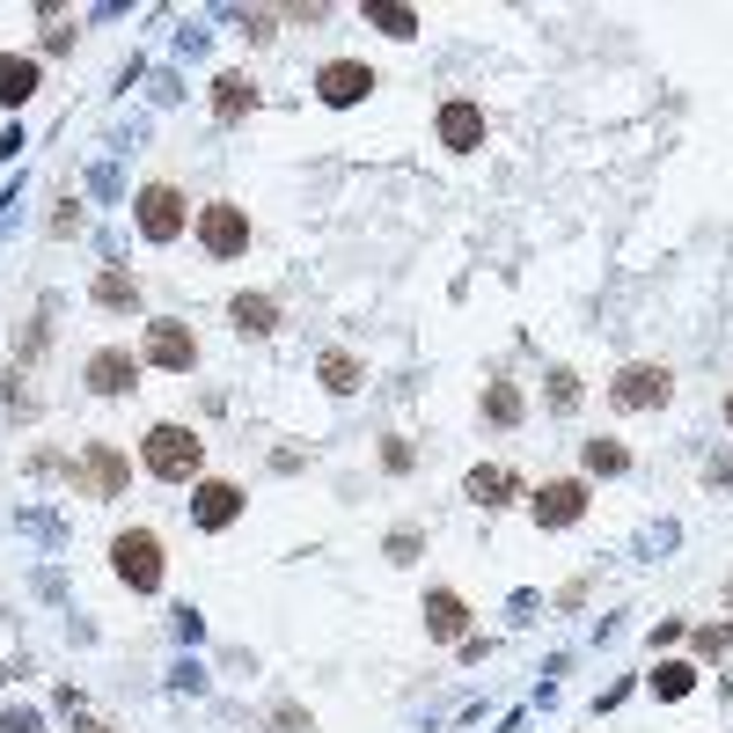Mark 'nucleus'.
I'll return each mask as SVG.
<instances>
[{
    "mask_svg": "<svg viewBox=\"0 0 733 733\" xmlns=\"http://www.w3.org/2000/svg\"><path fill=\"white\" fill-rule=\"evenodd\" d=\"M579 462H587V477H624L631 470V448L616 433H594V440H579Z\"/></svg>",
    "mask_w": 733,
    "mask_h": 733,
    "instance_id": "nucleus-20",
    "label": "nucleus"
},
{
    "mask_svg": "<svg viewBox=\"0 0 733 733\" xmlns=\"http://www.w3.org/2000/svg\"><path fill=\"white\" fill-rule=\"evenodd\" d=\"M88 294H96V309H110V315H133V309L147 301V286H140V272H133V264H104Z\"/></svg>",
    "mask_w": 733,
    "mask_h": 733,
    "instance_id": "nucleus-16",
    "label": "nucleus"
},
{
    "mask_svg": "<svg viewBox=\"0 0 733 733\" xmlns=\"http://www.w3.org/2000/svg\"><path fill=\"white\" fill-rule=\"evenodd\" d=\"M81 733H110V726H81Z\"/></svg>",
    "mask_w": 733,
    "mask_h": 733,
    "instance_id": "nucleus-32",
    "label": "nucleus"
},
{
    "mask_svg": "<svg viewBox=\"0 0 733 733\" xmlns=\"http://www.w3.org/2000/svg\"><path fill=\"white\" fill-rule=\"evenodd\" d=\"M382 550H389V565H419L426 558V536H419V528H389Z\"/></svg>",
    "mask_w": 733,
    "mask_h": 733,
    "instance_id": "nucleus-25",
    "label": "nucleus"
},
{
    "mask_svg": "<svg viewBox=\"0 0 733 733\" xmlns=\"http://www.w3.org/2000/svg\"><path fill=\"white\" fill-rule=\"evenodd\" d=\"M0 733H45V726H37V712H8V726H0Z\"/></svg>",
    "mask_w": 733,
    "mask_h": 733,
    "instance_id": "nucleus-30",
    "label": "nucleus"
},
{
    "mask_svg": "<svg viewBox=\"0 0 733 733\" xmlns=\"http://www.w3.org/2000/svg\"><path fill=\"white\" fill-rule=\"evenodd\" d=\"M477 411H485V419L499 426V433H507V426H521V419H528V397H521V382H485Z\"/></svg>",
    "mask_w": 733,
    "mask_h": 733,
    "instance_id": "nucleus-19",
    "label": "nucleus"
},
{
    "mask_svg": "<svg viewBox=\"0 0 733 733\" xmlns=\"http://www.w3.org/2000/svg\"><path fill=\"white\" fill-rule=\"evenodd\" d=\"M235 22H243V37H250V45H272V37H280V16H272V8H243Z\"/></svg>",
    "mask_w": 733,
    "mask_h": 733,
    "instance_id": "nucleus-26",
    "label": "nucleus"
},
{
    "mask_svg": "<svg viewBox=\"0 0 733 733\" xmlns=\"http://www.w3.org/2000/svg\"><path fill=\"white\" fill-rule=\"evenodd\" d=\"M411 462H419V455H411V440H403V433H382V470H389V477H411Z\"/></svg>",
    "mask_w": 733,
    "mask_h": 733,
    "instance_id": "nucleus-27",
    "label": "nucleus"
},
{
    "mask_svg": "<svg viewBox=\"0 0 733 733\" xmlns=\"http://www.w3.org/2000/svg\"><path fill=\"white\" fill-rule=\"evenodd\" d=\"M140 470L162 477V485H198V477H206V440H198V426H176V419L147 426Z\"/></svg>",
    "mask_w": 733,
    "mask_h": 733,
    "instance_id": "nucleus-1",
    "label": "nucleus"
},
{
    "mask_svg": "<svg viewBox=\"0 0 733 733\" xmlns=\"http://www.w3.org/2000/svg\"><path fill=\"white\" fill-rule=\"evenodd\" d=\"M280 22H331V8L323 0H301V8H280Z\"/></svg>",
    "mask_w": 733,
    "mask_h": 733,
    "instance_id": "nucleus-29",
    "label": "nucleus"
},
{
    "mask_svg": "<svg viewBox=\"0 0 733 733\" xmlns=\"http://www.w3.org/2000/svg\"><path fill=\"white\" fill-rule=\"evenodd\" d=\"M192 221H198V206L176 184H140L133 192V227L147 243H176V235H192Z\"/></svg>",
    "mask_w": 733,
    "mask_h": 733,
    "instance_id": "nucleus-4",
    "label": "nucleus"
},
{
    "mask_svg": "<svg viewBox=\"0 0 733 733\" xmlns=\"http://www.w3.org/2000/svg\"><path fill=\"white\" fill-rule=\"evenodd\" d=\"M37 88H45V59H37V52H0V104L22 110Z\"/></svg>",
    "mask_w": 733,
    "mask_h": 733,
    "instance_id": "nucleus-17",
    "label": "nucleus"
},
{
    "mask_svg": "<svg viewBox=\"0 0 733 733\" xmlns=\"http://www.w3.org/2000/svg\"><path fill=\"white\" fill-rule=\"evenodd\" d=\"M257 104H264V88L250 81V74H213V88H206V110H213L221 125H243Z\"/></svg>",
    "mask_w": 733,
    "mask_h": 733,
    "instance_id": "nucleus-15",
    "label": "nucleus"
},
{
    "mask_svg": "<svg viewBox=\"0 0 733 733\" xmlns=\"http://www.w3.org/2000/svg\"><path fill=\"white\" fill-rule=\"evenodd\" d=\"M110 573H118V587H133V594H162V573H169L162 536L155 528H118V536H110Z\"/></svg>",
    "mask_w": 733,
    "mask_h": 733,
    "instance_id": "nucleus-2",
    "label": "nucleus"
},
{
    "mask_svg": "<svg viewBox=\"0 0 733 733\" xmlns=\"http://www.w3.org/2000/svg\"><path fill=\"white\" fill-rule=\"evenodd\" d=\"M690 690H697V661H661V667H653V697L682 704Z\"/></svg>",
    "mask_w": 733,
    "mask_h": 733,
    "instance_id": "nucleus-24",
    "label": "nucleus"
},
{
    "mask_svg": "<svg viewBox=\"0 0 733 733\" xmlns=\"http://www.w3.org/2000/svg\"><path fill=\"white\" fill-rule=\"evenodd\" d=\"M192 235H198V250H206L213 264H235L257 227H250V206H235V198H206L198 221H192Z\"/></svg>",
    "mask_w": 733,
    "mask_h": 733,
    "instance_id": "nucleus-5",
    "label": "nucleus"
},
{
    "mask_svg": "<svg viewBox=\"0 0 733 733\" xmlns=\"http://www.w3.org/2000/svg\"><path fill=\"white\" fill-rule=\"evenodd\" d=\"M579 397H587V389H579L573 366H550V374H543V403H550V419H573Z\"/></svg>",
    "mask_w": 733,
    "mask_h": 733,
    "instance_id": "nucleus-23",
    "label": "nucleus"
},
{
    "mask_svg": "<svg viewBox=\"0 0 733 733\" xmlns=\"http://www.w3.org/2000/svg\"><path fill=\"white\" fill-rule=\"evenodd\" d=\"M726 433H733V389H726Z\"/></svg>",
    "mask_w": 733,
    "mask_h": 733,
    "instance_id": "nucleus-31",
    "label": "nucleus"
},
{
    "mask_svg": "<svg viewBox=\"0 0 733 733\" xmlns=\"http://www.w3.org/2000/svg\"><path fill=\"white\" fill-rule=\"evenodd\" d=\"M528 521H536V528L587 521V477H543V485L528 491Z\"/></svg>",
    "mask_w": 733,
    "mask_h": 733,
    "instance_id": "nucleus-7",
    "label": "nucleus"
},
{
    "mask_svg": "<svg viewBox=\"0 0 733 733\" xmlns=\"http://www.w3.org/2000/svg\"><path fill=\"white\" fill-rule=\"evenodd\" d=\"M433 133H440V147H448V155H477V147H485V133H491V118H485V104H470V96H448V104H440V118H433Z\"/></svg>",
    "mask_w": 733,
    "mask_h": 733,
    "instance_id": "nucleus-11",
    "label": "nucleus"
},
{
    "mask_svg": "<svg viewBox=\"0 0 733 733\" xmlns=\"http://www.w3.org/2000/svg\"><path fill=\"white\" fill-rule=\"evenodd\" d=\"M426 638H448V646H462V638H470V602H462V594L455 587H426Z\"/></svg>",
    "mask_w": 733,
    "mask_h": 733,
    "instance_id": "nucleus-14",
    "label": "nucleus"
},
{
    "mask_svg": "<svg viewBox=\"0 0 733 733\" xmlns=\"http://www.w3.org/2000/svg\"><path fill=\"white\" fill-rule=\"evenodd\" d=\"M227 323H235L243 338H272V331H280V301H272V294H235V301H227Z\"/></svg>",
    "mask_w": 733,
    "mask_h": 733,
    "instance_id": "nucleus-18",
    "label": "nucleus"
},
{
    "mask_svg": "<svg viewBox=\"0 0 733 733\" xmlns=\"http://www.w3.org/2000/svg\"><path fill=\"white\" fill-rule=\"evenodd\" d=\"M726 646H733V624H697V653H712V661H719Z\"/></svg>",
    "mask_w": 733,
    "mask_h": 733,
    "instance_id": "nucleus-28",
    "label": "nucleus"
},
{
    "mask_svg": "<svg viewBox=\"0 0 733 733\" xmlns=\"http://www.w3.org/2000/svg\"><path fill=\"white\" fill-rule=\"evenodd\" d=\"M140 360L162 366V374H192V366H198V331H192V323H176V315H155Z\"/></svg>",
    "mask_w": 733,
    "mask_h": 733,
    "instance_id": "nucleus-8",
    "label": "nucleus"
},
{
    "mask_svg": "<svg viewBox=\"0 0 733 733\" xmlns=\"http://www.w3.org/2000/svg\"><path fill=\"white\" fill-rule=\"evenodd\" d=\"M81 382L96 389V397H133V389H140V352L133 345H96L88 366H81Z\"/></svg>",
    "mask_w": 733,
    "mask_h": 733,
    "instance_id": "nucleus-10",
    "label": "nucleus"
},
{
    "mask_svg": "<svg viewBox=\"0 0 733 733\" xmlns=\"http://www.w3.org/2000/svg\"><path fill=\"white\" fill-rule=\"evenodd\" d=\"M67 485L81 491V499H125V485H133V455L110 448V440H88V448L67 462Z\"/></svg>",
    "mask_w": 733,
    "mask_h": 733,
    "instance_id": "nucleus-3",
    "label": "nucleus"
},
{
    "mask_svg": "<svg viewBox=\"0 0 733 733\" xmlns=\"http://www.w3.org/2000/svg\"><path fill=\"white\" fill-rule=\"evenodd\" d=\"M360 16H366V30L397 37V45H411V37H419V8H397V0H366Z\"/></svg>",
    "mask_w": 733,
    "mask_h": 733,
    "instance_id": "nucleus-21",
    "label": "nucleus"
},
{
    "mask_svg": "<svg viewBox=\"0 0 733 733\" xmlns=\"http://www.w3.org/2000/svg\"><path fill=\"white\" fill-rule=\"evenodd\" d=\"M462 499L485 507V514H499V507H514V499H528V485L507 470V462H477V470L462 477Z\"/></svg>",
    "mask_w": 733,
    "mask_h": 733,
    "instance_id": "nucleus-13",
    "label": "nucleus"
},
{
    "mask_svg": "<svg viewBox=\"0 0 733 733\" xmlns=\"http://www.w3.org/2000/svg\"><path fill=\"white\" fill-rule=\"evenodd\" d=\"M374 96V67L366 59H323L315 67V104L323 110H352V104H366Z\"/></svg>",
    "mask_w": 733,
    "mask_h": 733,
    "instance_id": "nucleus-9",
    "label": "nucleus"
},
{
    "mask_svg": "<svg viewBox=\"0 0 733 733\" xmlns=\"http://www.w3.org/2000/svg\"><path fill=\"white\" fill-rule=\"evenodd\" d=\"M243 507H250L243 485H227V477H198V485H192V521L206 528V536L235 528V521H243Z\"/></svg>",
    "mask_w": 733,
    "mask_h": 733,
    "instance_id": "nucleus-12",
    "label": "nucleus"
},
{
    "mask_svg": "<svg viewBox=\"0 0 733 733\" xmlns=\"http://www.w3.org/2000/svg\"><path fill=\"white\" fill-rule=\"evenodd\" d=\"M667 397H675V366H661V360H631V366H616V382H609L616 411H661Z\"/></svg>",
    "mask_w": 733,
    "mask_h": 733,
    "instance_id": "nucleus-6",
    "label": "nucleus"
},
{
    "mask_svg": "<svg viewBox=\"0 0 733 733\" xmlns=\"http://www.w3.org/2000/svg\"><path fill=\"white\" fill-rule=\"evenodd\" d=\"M315 374H323V389H331V397H360V389H366V366L352 360V352H323V360H315Z\"/></svg>",
    "mask_w": 733,
    "mask_h": 733,
    "instance_id": "nucleus-22",
    "label": "nucleus"
}]
</instances>
